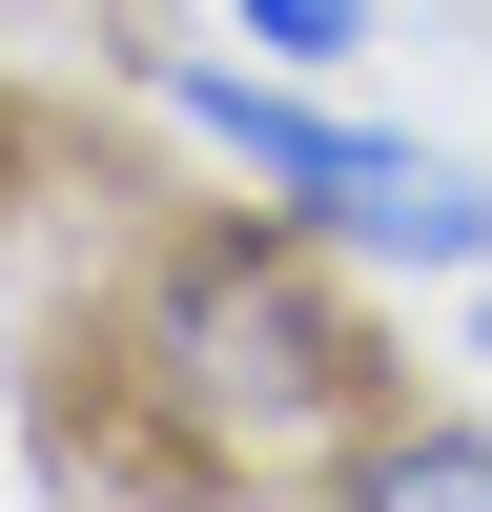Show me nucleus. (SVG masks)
<instances>
[{
    "instance_id": "2",
    "label": "nucleus",
    "mask_w": 492,
    "mask_h": 512,
    "mask_svg": "<svg viewBox=\"0 0 492 512\" xmlns=\"http://www.w3.org/2000/svg\"><path fill=\"white\" fill-rule=\"evenodd\" d=\"M164 103L205 123V144L246 164L267 205H308L328 246H369V267H492V185L451 144H390V123H328L308 82H246V62H185Z\"/></svg>"
},
{
    "instance_id": "4",
    "label": "nucleus",
    "mask_w": 492,
    "mask_h": 512,
    "mask_svg": "<svg viewBox=\"0 0 492 512\" xmlns=\"http://www.w3.org/2000/svg\"><path fill=\"white\" fill-rule=\"evenodd\" d=\"M246 41H267V62H308V82H328V62H349V41H369V0H246Z\"/></svg>"
},
{
    "instance_id": "1",
    "label": "nucleus",
    "mask_w": 492,
    "mask_h": 512,
    "mask_svg": "<svg viewBox=\"0 0 492 512\" xmlns=\"http://www.w3.org/2000/svg\"><path fill=\"white\" fill-rule=\"evenodd\" d=\"M144 369L205 451H328L369 390V328L328 287V226H205L144 287Z\"/></svg>"
},
{
    "instance_id": "5",
    "label": "nucleus",
    "mask_w": 492,
    "mask_h": 512,
    "mask_svg": "<svg viewBox=\"0 0 492 512\" xmlns=\"http://www.w3.org/2000/svg\"><path fill=\"white\" fill-rule=\"evenodd\" d=\"M472 369H492V287H472Z\"/></svg>"
},
{
    "instance_id": "3",
    "label": "nucleus",
    "mask_w": 492,
    "mask_h": 512,
    "mask_svg": "<svg viewBox=\"0 0 492 512\" xmlns=\"http://www.w3.org/2000/svg\"><path fill=\"white\" fill-rule=\"evenodd\" d=\"M328 492H369V512H492V431H472V410H431V431H349Z\"/></svg>"
}]
</instances>
